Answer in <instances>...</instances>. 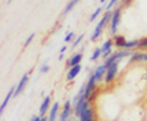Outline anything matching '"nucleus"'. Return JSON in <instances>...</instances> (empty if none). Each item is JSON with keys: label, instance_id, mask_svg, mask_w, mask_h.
Here are the masks:
<instances>
[{"label": "nucleus", "instance_id": "7", "mask_svg": "<svg viewBox=\"0 0 147 121\" xmlns=\"http://www.w3.org/2000/svg\"><path fill=\"white\" fill-rule=\"evenodd\" d=\"M113 47H115V44H113V39H109V40H106V41L102 44V50H103L102 58H103V59L109 58L110 55H112V53L115 52V50H113Z\"/></svg>", "mask_w": 147, "mask_h": 121}, {"label": "nucleus", "instance_id": "1", "mask_svg": "<svg viewBox=\"0 0 147 121\" xmlns=\"http://www.w3.org/2000/svg\"><path fill=\"white\" fill-rule=\"evenodd\" d=\"M112 16H113V10H106L105 14H103V16L100 18V21L97 22V24H96V27H94V31H93L91 37H90L91 41H97V40H99V37L102 35L105 27L109 25L110 21H112Z\"/></svg>", "mask_w": 147, "mask_h": 121}, {"label": "nucleus", "instance_id": "8", "mask_svg": "<svg viewBox=\"0 0 147 121\" xmlns=\"http://www.w3.org/2000/svg\"><path fill=\"white\" fill-rule=\"evenodd\" d=\"M59 114H60V103L59 102H53L50 111L47 115V121H57L59 120Z\"/></svg>", "mask_w": 147, "mask_h": 121}, {"label": "nucleus", "instance_id": "16", "mask_svg": "<svg viewBox=\"0 0 147 121\" xmlns=\"http://www.w3.org/2000/svg\"><path fill=\"white\" fill-rule=\"evenodd\" d=\"M138 46H140V39H132V40H128V41H127L125 49H129V50H138Z\"/></svg>", "mask_w": 147, "mask_h": 121}, {"label": "nucleus", "instance_id": "11", "mask_svg": "<svg viewBox=\"0 0 147 121\" xmlns=\"http://www.w3.org/2000/svg\"><path fill=\"white\" fill-rule=\"evenodd\" d=\"M81 60H82V52L74 53V55L66 60V65H68V68H72V67H75V65H80Z\"/></svg>", "mask_w": 147, "mask_h": 121}, {"label": "nucleus", "instance_id": "20", "mask_svg": "<svg viewBox=\"0 0 147 121\" xmlns=\"http://www.w3.org/2000/svg\"><path fill=\"white\" fill-rule=\"evenodd\" d=\"M118 2H119V0H109V2L106 3V6H105V9L106 10H112V7H115Z\"/></svg>", "mask_w": 147, "mask_h": 121}, {"label": "nucleus", "instance_id": "15", "mask_svg": "<svg viewBox=\"0 0 147 121\" xmlns=\"http://www.w3.org/2000/svg\"><path fill=\"white\" fill-rule=\"evenodd\" d=\"M78 3H80V0H69V2H68V5L65 6V9L62 10V18H63V16H66V15H68L69 12H71L74 7H75Z\"/></svg>", "mask_w": 147, "mask_h": 121}, {"label": "nucleus", "instance_id": "13", "mask_svg": "<svg viewBox=\"0 0 147 121\" xmlns=\"http://www.w3.org/2000/svg\"><path fill=\"white\" fill-rule=\"evenodd\" d=\"M81 64L80 65H75V67H72V68H69L68 69V72H66V80L68 81H72V80H75L77 78V75L81 72Z\"/></svg>", "mask_w": 147, "mask_h": 121}, {"label": "nucleus", "instance_id": "19", "mask_svg": "<svg viewBox=\"0 0 147 121\" xmlns=\"http://www.w3.org/2000/svg\"><path fill=\"white\" fill-rule=\"evenodd\" d=\"M84 37H85L84 34H80L78 37H77L75 40H74V41H72V47H77V46H80V44H81V41L84 40Z\"/></svg>", "mask_w": 147, "mask_h": 121}, {"label": "nucleus", "instance_id": "27", "mask_svg": "<svg viewBox=\"0 0 147 121\" xmlns=\"http://www.w3.org/2000/svg\"><path fill=\"white\" fill-rule=\"evenodd\" d=\"M10 2H12V0H7V3H10Z\"/></svg>", "mask_w": 147, "mask_h": 121}, {"label": "nucleus", "instance_id": "2", "mask_svg": "<svg viewBox=\"0 0 147 121\" xmlns=\"http://www.w3.org/2000/svg\"><path fill=\"white\" fill-rule=\"evenodd\" d=\"M97 81L94 80V75H93V71H88V78L85 81V92H84V96L88 102L93 103V101L96 99L97 96Z\"/></svg>", "mask_w": 147, "mask_h": 121}, {"label": "nucleus", "instance_id": "6", "mask_svg": "<svg viewBox=\"0 0 147 121\" xmlns=\"http://www.w3.org/2000/svg\"><path fill=\"white\" fill-rule=\"evenodd\" d=\"M106 71H107V67L105 64H100V65H97L94 69H93V75H94V80L97 81V84H100L105 77H106Z\"/></svg>", "mask_w": 147, "mask_h": 121}, {"label": "nucleus", "instance_id": "17", "mask_svg": "<svg viewBox=\"0 0 147 121\" xmlns=\"http://www.w3.org/2000/svg\"><path fill=\"white\" fill-rule=\"evenodd\" d=\"M103 14H105V6H99V7H97L93 14H91V16L88 18V21L93 22V21H96L99 16H103Z\"/></svg>", "mask_w": 147, "mask_h": 121}, {"label": "nucleus", "instance_id": "22", "mask_svg": "<svg viewBox=\"0 0 147 121\" xmlns=\"http://www.w3.org/2000/svg\"><path fill=\"white\" fill-rule=\"evenodd\" d=\"M34 37H35V34H34V33H32V34H30V37H28L25 41H24V47H28V46H30V43L34 40Z\"/></svg>", "mask_w": 147, "mask_h": 121}, {"label": "nucleus", "instance_id": "21", "mask_svg": "<svg viewBox=\"0 0 147 121\" xmlns=\"http://www.w3.org/2000/svg\"><path fill=\"white\" fill-rule=\"evenodd\" d=\"M75 40V34L74 33H66V35H65V43H69V41H74Z\"/></svg>", "mask_w": 147, "mask_h": 121}, {"label": "nucleus", "instance_id": "24", "mask_svg": "<svg viewBox=\"0 0 147 121\" xmlns=\"http://www.w3.org/2000/svg\"><path fill=\"white\" fill-rule=\"evenodd\" d=\"M66 50H68V47H66V46H62V47H60V50H59V52H60V53H65Z\"/></svg>", "mask_w": 147, "mask_h": 121}, {"label": "nucleus", "instance_id": "5", "mask_svg": "<svg viewBox=\"0 0 147 121\" xmlns=\"http://www.w3.org/2000/svg\"><path fill=\"white\" fill-rule=\"evenodd\" d=\"M119 62H121V60H116L115 64H112V65L107 68L106 77H105V83L106 84H110V83H113L116 80V77L119 74Z\"/></svg>", "mask_w": 147, "mask_h": 121}, {"label": "nucleus", "instance_id": "26", "mask_svg": "<svg viewBox=\"0 0 147 121\" xmlns=\"http://www.w3.org/2000/svg\"><path fill=\"white\" fill-rule=\"evenodd\" d=\"M105 3H106V0H100V6H102V5H105Z\"/></svg>", "mask_w": 147, "mask_h": 121}, {"label": "nucleus", "instance_id": "9", "mask_svg": "<svg viewBox=\"0 0 147 121\" xmlns=\"http://www.w3.org/2000/svg\"><path fill=\"white\" fill-rule=\"evenodd\" d=\"M52 108V98L50 96H46V98L43 99L41 105H40V111H38V115L40 117H46V114L50 111Z\"/></svg>", "mask_w": 147, "mask_h": 121}, {"label": "nucleus", "instance_id": "14", "mask_svg": "<svg viewBox=\"0 0 147 121\" xmlns=\"http://www.w3.org/2000/svg\"><path fill=\"white\" fill-rule=\"evenodd\" d=\"M12 98H15V87H10L9 93L6 94V98H5V101H3L2 106H0V114H3V112H5V109H6V106H7V103H9V101H10Z\"/></svg>", "mask_w": 147, "mask_h": 121}, {"label": "nucleus", "instance_id": "23", "mask_svg": "<svg viewBox=\"0 0 147 121\" xmlns=\"http://www.w3.org/2000/svg\"><path fill=\"white\" fill-rule=\"evenodd\" d=\"M49 69H50V67H49L47 64H43V65H41V68H40V72H41V74H47Z\"/></svg>", "mask_w": 147, "mask_h": 121}, {"label": "nucleus", "instance_id": "4", "mask_svg": "<svg viewBox=\"0 0 147 121\" xmlns=\"http://www.w3.org/2000/svg\"><path fill=\"white\" fill-rule=\"evenodd\" d=\"M72 101L66 99L63 106L60 108V114H59V120L57 121H71V115L74 114V109H72Z\"/></svg>", "mask_w": 147, "mask_h": 121}, {"label": "nucleus", "instance_id": "25", "mask_svg": "<svg viewBox=\"0 0 147 121\" xmlns=\"http://www.w3.org/2000/svg\"><path fill=\"white\" fill-rule=\"evenodd\" d=\"M131 2V0H121V3H122V6H125V5H128Z\"/></svg>", "mask_w": 147, "mask_h": 121}, {"label": "nucleus", "instance_id": "3", "mask_svg": "<svg viewBox=\"0 0 147 121\" xmlns=\"http://www.w3.org/2000/svg\"><path fill=\"white\" fill-rule=\"evenodd\" d=\"M121 19H122V5L116 6L113 9V16H112L110 24H109V33H110V35H116L118 34V27L121 24Z\"/></svg>", "mask_w": 147, "mask_h": 121}, {"label": "nucleus", "instance_id": "12", "mask_svg": "<svg viewBox=\"0 0 147 121\" xmlns=\"http://www.w3.org/2000/svg\"><path fill=\"white\" fill-rule=\"evenodd\" d=\"M127 37L125 35H122V34H116L113 35V44L116 49H125V44H127Z\"/></svg>", "mask_w": 147, "mask_h": 121}, {"label": "nucleus", "instance_id": "10", "mask_svg": "<svg viewBox=\"0 0 147 121\" xmlns=\"http://www.w3.org/2000/svg\"><path fill=\"white\" fill-rule=\"evenodd\" d=\"M28 78H30V72H25V74L22 75V78L19 80L18 83V86L15 87V98H18V94L24 90V87L27 86V83H28Z\"/></svg>", "mask_w": 147, "mask_h": 121}, {"label": "nucleus", "instance_id": "18", "mask_svg": "<svg viewBox=\"0 0 147 121\" xmlns=\"http://www.w3.org/2000/svg\"><path fill=\"white\" fill-rule=\"evenodd\" d=\"M102 53H103V50H102V46L100 47H96V49L93 50V53H91V56H90V60H93V62H96L99 58H102Z\"/></svg>", "mask_w": 147, "mask_h": 121}]
</instances>
